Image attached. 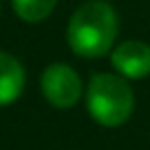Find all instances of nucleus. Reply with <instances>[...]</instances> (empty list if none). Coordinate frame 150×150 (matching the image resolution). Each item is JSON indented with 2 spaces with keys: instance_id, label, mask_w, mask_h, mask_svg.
Here are the masks:
<instances>
[{
  "instance_id": "39448f33",
  "label": "nucleus",
  "mask_w": 150,
  "mask_h": 150,
  "mask_svg": "<svg viewBox=\"0 0 150 150\" xmlns=\"http://www.w3.org/2000/svg\"><path fill=\"white\" fill-rule=\"evenodd\" d=\"M24 66L13 55L0 51V106L13 104L24 91Z\"/></svg>"
},
{
  "instance_id": "7ed1b4c3",
  "label": "nucleus",
  "mask_w": 150,
  "mask_h": 150,
  "mask_svg": "<svg viewBox=\"0 0 150 150\" xmlns=\"http://www.w3.org/2000/svg\"><path fill=\"white\" fill-rule=\"evenodd\" d=\"M40 88L44 99L55 108H73L84 93L82 77L64 62H55L44 69L40 77Z\"/></svg>"
},
{
  "instance_id": "f03ea898",
  "label": "nucleus",
  "mask_w": 150,
  "mask_h": 150,
  "mask_svg": "<svg viewBox=\"0 0 150 150\" xmlns=\"http://www.w3.org/2000/svg\"><path fill=\"white\" fill-rule=\"evenodd\" d=\"M86 108L99 126L117 128L130 119L135 110V93L122 75L97 73L91 77L86 88Z\"/></svg>"
},
{
  "instance_id": "423d86ee",
  "label": "nucleus",
  "mask_w": 150,
  "mask_h": 150,
  "mask_svg": "<svg viewBox=\"0 0 150 150\" xmlns=\"http://www.w3.org/2000/svg\"><path fill=\"white\" fill-rule=\"evenodd\" d=\"M13 11L24 22H42L53 13L57 0H11Z\"/></svg>"
},
{
  "instance_id": "f257e3e1",
  "label": "nucleus",
  "mask_w": 150,
  "mask_h": 150,
  "mask_svg": "<svg viewBox=\"0 0 150 150\" xmlns=\"http://www.w3.org/2000/svg\"><path fill=\"white\" fill-rule=\"evenodd\" d=\"M117 27V13L108 2L88 0L73 11L66 27V40L75 55L93 60L115 47Z\"/></svg>"
},
{
  "instance_id": "20e7f679",
  "label": "nucleus",
  "mask_w": 150,
  "mask_h": 150,
  "mask_svg": "<svg viewBox=\"0 0 150 150\" xmlns=\"http://www.w3.org/2000/svg\"><path fill=\"white\" fill-rule=\"evenodd\" d=\"M110 62L122 77L141 80L150 75V44L139 40H126L110 53Z\"/></svg>"
}]
</instances>
